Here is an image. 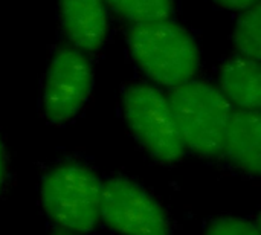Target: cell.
I'll return each instance as SVG.
<instances>
[{
    "label": "cell",
    "instance_id": "obj_5",
    "mask_svg": "<svg viewBox=\"0 0 261 235\" xmlns=\"http://www.w3.org/2000/svg\"><path fill=\"white\" fill-rule=\"evenodd\" d=\"M99 217L121 235H170L162 206L128 179L116 177L102 185Z\"/></svg>",
    "mask_w": 261,
    "mask_h": 235
},
{
    "label": "cell",
    "instance_id": "obj_7",
    "mask_svg": "<svg viewBox=\"0 0 261 235\" xmlns=\"http://www.w3.org/2000/svg\"><path fill=\"white\" fill-rule=\"evenodd\" d=\"M223 150L236 167L258 176L261 171V116L258 110H239L231 115Z\"/></svg>",
    "mask_w": 261,
    "mask_h": 235
},
{
    "label": "cell",
    "instance_id": "obj_4",
    "mask_svg": "<svg viewBox=\"0 0 261 235\" xmlns=\"http://www.w3.org/2000/svg\"><path fill=\"white\" fill-rule=\"evenodd\" d=\"M125 119L147 151L161 162L182 159L185 145L168 99L148 84L130 86L122 99Z\"/></svg>",
    "mask_w": 261,
    "mask_h": 235
},
{
    "label": "cell",
    "instance_id": "obj_3",
    "mask_svg": "<svg viewBox=\"0 0 261 235\" xmlns=\"http://www.w3.org/2000/svg\"><path fill=\"white\" fill-rule=\"evenodd\" d=\"M102 185L98 176L78 164L52 168L41 184L47 217L72 232H89L99 222Z\"/></svg>",
    "mask_w": 261,
    "mask_h": 235
},
{
    "label": "cell",
    "instance_id": "obj_13",
    "mask_svg": "<svg viewBox=\"0 0 261 235\" xmlns=\"http://www.w3.org/2000/svg\"><path fill=\"white\" fill-rule=\"evenodd\" d=\"M216 2L229 9H249L258 3V0H216Z\"/></svg>",
    "mask_w": 261,
    "mask_h": 235
},
{
    "label": "cell",
    "instance_id": "obj_11",
    "mask_svg": "<svg viewBox=\"0 0 261 235\" xmlns=\"http://www.w3.org/2000/svg\"><path fill=\"white\" fill-rule=\"evenodd\" d=\"M261 14L260 6L249 8L239 20L236 28V44L240 52L251 60L258 61L261 55Z\"/></svg>",
    "mask_w": 261,
    "mask_h": 235
},
{
    "label": "cell",
    "instance_id": "obj_10",
    "mask_svg": "<svg viewBox=\"0 0 261 235\" xmlns=\"http://www.w3.org/2000/svg\"><path fill=\"white\" fill-rule=\"evenodd\" d=\"M121 15L138 23L165 20L173 11V0H107Z\"/></svg>",
    "mask_w": 261,
    "mask_h": 235
},
{
    "label": "cell",
    "instance_id": "obj_1",
    "mask_svg": "<svg viewBox=\"0 0 261 235\" xmlns=\"http://www.w3.org/2000/svg\"><path fill=\"white\" fill-rule=\"evenodd\" d=\"M128 44L136 63L159 84L180 86L197 70V46L176 23L165 20L138 23L130 29Z\"/></svg>",
    "mask_w": 261,
    "mask_h": 235
},
{
    "label": "cell",
    "instance_id": "obj_14",
    "mask_svg": "<svg viewBox=\"0 0 261 235\" xmlns=\"http://www.w3.org/2000/svg\"><path fill=\"white\" fill-rule=\"evenodd\" d=\"M5 174H6L5 151H3V145H2V141H0V190H2V185H3V182H5Z\"/></svg>",
    "mask_w": 261,
    "mask_h": 235
},
{
    "label": "cell",
    "instance_id": "obj_8",
    "mask_svg": "<svg viewBox=\"0 0 261 235\" xmlns=\"http://www.w3.org/2000/svg\"><path fill=\"white\" fill-rule=\"evenodd\" d=\"M63 26L80 47L93 52L107 34V15L102 0H60Z\"/></svg>",
    "mask_w": 261,
    "mask_h": 235
},
{
    "label": "cell",
    "instance_id": "obj_15",
    "mask_svg": "<svg viewBox=\"0 0 261 235\" xmlns=\"http://www.w3.org/2000/svg\"><path fill=\"white\" fill-rule=\"evenodd\" d=\"M58 235H67V234H58Z\"/></svg>",
    "mask_w": 261,
    "mask_h": 235
},
{
    "label": "cell",
    "instance_id": "obj_6",
    "mask_svg": "<svg viewBox=\"0 0 261 235\" xmlns=\"http://www.w3.org/2000/svg\"><path fill=\"white\" fill-rule=\"evenodd\" d=\"M92 66L75 49H60L47 70L43 106L46 116L57 124L72 119L84 106L92 89Z\"/></svg>",
    "mask_w": 261,
    "mask_h": 235
},
{
    "label": "cell",
    "instance_id": "obj_2",
    "mask_svg": "<svg viewBox=\"0 0 261 235\" xmlns=\"http://www.w3.org/2000/svg\"><path fill=\"white\" fill-rule=\"evenodd\" d=\"M168 104L184 145L206 158H216L223 151L232 109L220 90L203 81H187L174 87Z\"/></svg>",
    "mask_w": 261,
    "mask_h": 235
},
{
    "label": "cell",
    "instance_id": "obj_12",
    "mask_svg": "<svg viewBox=\"0 0 261 235\" xmlns=\"http://www.w3.org/2000/svg\"><path fill=\"white\" fill-rule=\"evenodd\" d=\"M205 235H260V229L255 223L245 219L220 217L208 225Z\"/></svg>",
    "mask_w": 261,
    "mask_h": 235
},
{
    "label": "cell",
    "instance_id": "obj_9",
    "mask_svg": "<svg viewBox=\"0 0 261 235\" xmlns=\"http://www.w3.org/2000/svg\"><path fill=\"white\" fill-rule=\"evenodd\" d=\"M220 84L229 99L245 110H258L261 106V70L258 61L234 58L223 64Z\"/></svg>",
    "mask_w": 261,
    "mask_h": 235
}]
</instances>
